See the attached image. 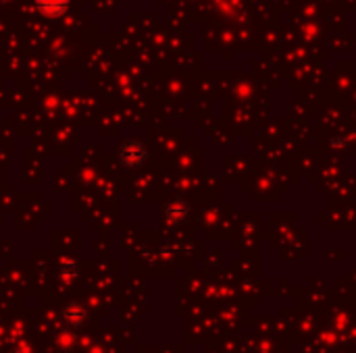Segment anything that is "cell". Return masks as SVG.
I'll return each mask as SVG.
<instances>
[{
    "label": "cell",
    "instance_id": "obj_1",
    "mask_svg": "<svg viewBox=\"0 0 356 353\" xmlns=\"http://www.w3.org/2000/svg\"><path fill=\"white\" fill-rule=\"evenodd\" d=\"M119 158L125 166L129 169H138L144 164L146 160V148L140 141H127L123 144V148L119 150Z\"/></svg>",
    "mask_w": 356,
    "mask_h": 353
},
{
    "label": "cell",
    "instance_id": "obj_2",
    "mask_svg": "<svg viewBox=\"0 0 356 353\" xmlns=\"http://www.w3.org/2000/svg\"><path fill=\"white\" fill-rule=\"evenodd\" d=\"M35 6L44 15H60L69 6V0H35Z\"/></svg>",
    "mask_w": 356,
    "mask_h": 353
},
{
    "label": "cell",
    "instance_id": "obj_3",
    "mask_svg": "<svg viewBox=\"0 0 356 353\" xmlns=\"http://www.w3.org/2000/svg\"><path fill=\"white\" fill-rule=\"evenodd\" d=\"M10 353H29V352H27V350H13Z\"/></svg>",
    "mask_w": 356,
    "mask_h": 353
}]
</instances>
